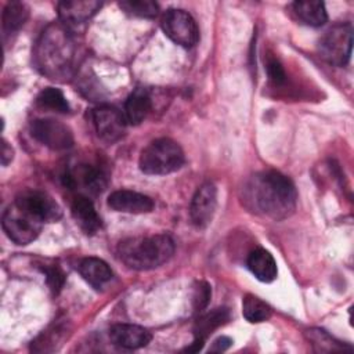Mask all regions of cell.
<instances>
[{"label":"cell","mask_w":354,"mask_h":354,"mask_svg":"<svg viewBox=\"0 0 354 354\" xmlns=\"http://www.w3.org/2000/svg\"><path fill=\"white\" fill-rule=\"evenodd\" d=\"M11 160H12V148H11V145H8V142L6 140H3V144H1V165L7 166Z\"/></svg>","instance_id":"4dcf8cb0"},{"label":"cell","mask_w":354,"mask_h":354,"mask_svg":"<svg viewBox=\"0 0 354 354\" xmlns=\"http://www.w3.org/2000/svg\"><path fill=\"white\" fill-rule=\"evenodd\" d=\"M29 17V10L24 3H8L3 11V30L6 35H11L24 26Z\"/></svg>","instance_id":"7402d4cb"},{"label":"cell","mask_w":354,"mask_h":354,"mask_svg":"<svg viewBox=\"0 0 354 354\" xmlns=\"http://www.w3.org/2000/svg\"><path fill=\"white\" fill-rule=\"evenodd\" d=\"M91 119L95 133L102 141L113 144L124 136L127 122L124 115L115 106L101 105L95 108L91 113Z\"/></svg>","instance_id":"30bf717a"},{"label":"cell","mask_w":354,"mask_h":354,"mask_svg":"<svg viewBox=\"0 0 354 354\" xmlns=\"http://www.w3.org/2000/svg\"><path fill=\"white\" fill-rule=\"evenodd\" d=\"M243 203L257 214L272 220L289 217L297 202V192L286 176L275 170L260 171L243 185Z\"/></svg>","instance_id":"6da1fadb"},{"label":"cell","mask_w":354,"mask_h":354,"mask_svg":"<svg viewBox=\"0 0 354 354\" xmlns=\"http://www.w3.org/2000/svg\"><path fill=\"white\" fill-rule=\"evenodd\" d=\"M231 344H232V340H231L230 337H227V336H220V337H217V339L213 342V344H212V347H210V351H212V353H223V351H225L227 348H230Z\"/></svg>","instance_id":"f546056e"},{"label":"cell","mask_w":354,"mask_h":354,"mask_svg":"<svg viewBox=\"0 0 354 354\" xmlns=\"http://www.w3.org/2000/svg\"><path fill=\"white\" fill-rule=\"evenodd\" d=\"M41 224L43 223L24 212L15 203L4 210L1 218L6 235L17 245H28L33 242L41 231Z\"/></svg>","instance_id":"8992f818"},{"label":"cell","mask_w":354,"mask_h":354,"mask_svg":"<svg viewBox=\"0 0 354 354\" xmlns=\"http://www.w3.org/2000/svg\"><path fill=\"white\" fill-rule=\"evenodd\" d=\"M293 15L308 26H321L326 22L328 14L325 10V4L322 1L306 0V1H295L290 6Z\"/></svg>","instance_id":"44dd1931"},{"label":"cell","mask_w":354,"mask_h":354,"mask_svg":"<svg viewBox=\"0 0 354 354\" xmlns=\"http://www.w3.org/2000/svg\"><path fill=\"white\" fill-rule=\"evenodd\" d=\"M32 136L54 151L68 149L73 145V134L71 129L55 119H36L30 124Z\"/></svg>","instance_id":"9c48e42d"},{"label":"cell","mask_w":354,"mask_h":354,"mask_svg":"<svg viewBox=\"0 0 354 354\" xmlns=\"http://www.w3.org/2000/svg\"><path fill=\"white\" fill-rule=\"evenodd\" d=\"M184 160V152L178 142L171 138H158L141 151L138 165L145 174L163 176L178 170Z\"/></svg>","instance_id":"277c9868"},{"label":"cell","mask_w":354,"mask_h":354,"mask_svg":"<svg viewBox=\"0 0 354 354\" xmlns=\"http://www.w3.org/2000/svg\"><path fill=\"white\" fill-rule=\"evenodd\" d=\"M203 344H205V342H203V340L194 339V342H192L188 347H185V351H188V353H198L199 350H202Z\"/></svg>","instance_id":"1f68e13d"},{"label":"cell","mask_w":354,"mask_h":354,"mask_svg":"<svg viewBox=\"0 0 354 354\" xmlns=\"http://www.w3.org/2000/svg\"><path fill=\"white\" fill-rule=\"evenodd\" d=\"M353 28L350 24H336L319 40V54L330 65L344 66L351 57Z\"/></svg>","instance_id":"5b68a950"},{"label":"cell","mask_w":354,"mask_h":354,"mask_svg":"<svg viewBox=\"0 0 354 354\" xmlns=\"http://www.w3.org/2000/svg\"><path fill=\"white\" fill-rule=\"evenodd\" d=\"M36 102L41 108H47L59 113H68L71 109L69 102L66 101L62 91L55 87H46L44 90H41L37 95Z\"/></svg>","instance_id":"cb8c5ba5"},{"label":"cell","mask_w":354,"mask_h":354,"mask_svg":"<svg viewBox=\"0 0 354 354\" xmlns=\"http://www.w3.org/2000/svg\"><path fill=\"white\" fill-rule=\"evenodd\" d=\"M109 339L118 347L136 350L145 347L152 340V335L140 325L116 324L109 329Z\"/></svg>","instance_id":"5bb4252c"},{"label":"cell","mask_w":354,"mask_h":354,"mask_svg":"<svg viewBox=\"0 0 354 354\" xmlns=\"http://www.w3.org/2000/svg\"><path fill=\"white\" fill-rule=\"evenodd\" d=\"M217 206V188L213 183H203L192 196L189 205V218L194 227L206 228L214 216Z\"/></svg>","instance_id":"7c38bea8"},{"label":"cell","mask_w":354,"mask_h":354,"mask_svg":"<svg viewBox=\"0 0 354 354\" xmlns=\"http://www.w3.org/2000/svg\"><path fill=\"white\" fill-rule=\"evenodd\" d=\"M246 266L249 268V271L261 282H272L277 275H278V268H277V263L275 259L272 257V254L263 249L259 248L256 250H253L246 260Z\"/></svg>","instance_id":"ac0fdd59"},{"label":"cell","mask_w":354,"mask_h":354,"mask_svg":"<svg viewBox=\"0 0 354 354\" xmlns=\"http://www.w3.org/2000/svg\"><path fill=\"white\" fill-rule=\"evenodd\" d=\"M174 253V242L167 234L133 236L118 245V257L129 268L148 271L167 263Z\"/></svg>","instance_id":"3957f363"},{"label":"cell","mask_w":354,"mask_h":354,"mask_svg":"<svg viewBox=\"0 0 354 354\" xmlns=\"http://www.w3.org/2000/svg\"><path fill=\"white\" fill-rule=\"evenodd\" d=\"M64 181L71 189L79 188L88 194H98L106 187L108 177L102 167L90 163H80L65 173Z\"/></svg>","instance_id":"8fae6325"},{"label":"cell","mask_w":354,"mask_h":354,"mask_svg":"<svg viewBox=\"0 0 354 354\" xmlns=\"http://www.w3.org/2000/svg\"><path fill=\"white\" fill-rule=\"evenodd\" d=\"M306 336L308 339V342L311 343V346L314 347L315 351H344L346 348L351 350V347H346L344 344H342L340 342L335 340L329 333H326L322 329H308L306 332Z\"/></svg>","instance_id":"d4e9b609"},{"label":"cell","mask_w":354,"mask_h":354,"mask_svg":"<svg viewBox=\"0 0 354 354\" xmlns=\"http://www.w3.org/2000/svg\"><path fill=\"white\" fill-rule=\"evenodd\" d=\"M212 296V289L210 285L205 281H198L194 286V293H192V307L195 311H202L203 308H206V306L209 304Z\"/></svg>","instance_id":"4316f807"},{"label":"cell","mask_w":354,"mask_h":354,"mask_svg":"<svg viewBox=\"0 0 354 354\" xmlns=\"http://www.w3.org/2000/svg\"><path fill=\"white\" fill-rule=\"evenodd\" d=\"M77 48L68 26L51 22L37 37L33 47L36 69L54 82L69 80L76 69Z\"/></svg>","instance_id":"7a4b0ae2"},{"label":"cell","mask_w":354,"mask_h":354,"mask_svg":"<svg viewBox=\"0 0 354 354\" xmlns=\"http://www.w3.org/2000/svg\"><path fill=\"white\" fill-rule=\"evenodd\" d=\"M71 213L75 223L84 234L94 235L101 228V217L88 196L77 195L72 202Z\"/></svg>","instance_id":"2e32d148"},{"label":"cell","mask_w":354,"mask_h":354,"mask_svg":"<svg viewBox=\"0 0 354 354\" xmlns=\"http://www.w3.org/2000/svg\"><path fill=\"white\" fill-rule=\"evenodd\" d=\"M152 108V101L147 90L136 88L124 102V119L130 124H140L148 116Z\"/></svg>","instance_id":"d6986e66"},{"label":"cell","mask_w":354,"mask_h":354,"mask_svg":"<svg viewBox=\"0 0 354 354\" xmlns=\"http://www.w3.org/2000/svg\"><path fill=\"white\" fill-rule=\"evenodd\" d=\"M119 7L127 14L141 18H155L159 12V6L149 0H127L120 1Z\"/></svg>","instance_id":"484cf974"},{"label":"cell","mask_w":354,"mask_h":354,"mask_svg":"<svg viewBox=\"0 0 354 354\" xmlns=\"http://www.w3.org/2000/svg\"><path fill=\"white\" fill-rule=\"evenodd\" d=\"M44 272H46V279H47V283H48L50 289L54 293H57L62 288V285H64V281H65L64 272L58 267H55V266L47 267L44 270Z\"/></svg>","instance_id":"f1b7e54d"},{"label":"cell","mask_w":354,"mask_h":354,"mask_svg":"<svg viewBox=\"0 0 354 354\" xmlns=\"http://www.w3.org/2000/svg\"><path fill=\"white\" fill-rule=\"evenodd\" d=\"M14 203L40 223H54L62 216L59 205L44 191L24 189L17 195Z\"/></svg>","instance_id":"52a82bcc"},{"label":"cell","mask_w":354,"mask_h":354,"mask_svg":"<svg viewBox=\"0 0 354 354\" xmlns=\"http://www.w3.org/2000/svg\"><path fill=\"white\" fill-rule=\"evenodd\" d=\"M266 68H267V75L274 84H282L285 82L286 75H285L283 66L277 58H268Z\"/></svg>","instance_id":"83f0119b"},{"label":"cell","mask_w":354,"mask_h":354,"mask_svg":"<svg viewBox=\"0 0 354 354\" xmlns=\"http://www.w3.org/2000/svg\"><path fill=\"white\" fill-rule=\"evenodd\" d=\"M77 270L82 278L94 289L104 288V285H106L113 277V272L111 267L106 264V261L98 257L82 259L77 266Z\"/></svg>","instance_id":"e0dca14e"},{"label":"cell","mask_w":354,"mask_h":354,"mask_svg":"<svg viewBox=\"0 0 354 354\" xmlns=\"http://www.w3.org/2000/svg\"><path fill=\"white\" fill-rule=\"evenodd\" d=\"M162 29L165 35L183 47H192L198 43L199 29L195 19L184 10L171 8L162 18Z\"/></svg>","instance_id":"ba28073f"},{"label":"cell","mask_w":354,"mask_h":354,"mask_svg":"<svg viewBox=\"0 0 354 354\" xmlns=\"http://www.w3.org/2000/svg\"><path fill=\"white\" fill-rule=\"evenodd\" d=\"M108 206L120 213L144 214L153 210L155 202L148 195L130 189H118L108 196Z\"/></svg>","instance_id":"4fadbf2b"},{"label":"cell","mask_w":354,"mask_h":354,"mask_svg":"<svg viewBox=\"0 0 354 354\" xmlns=\"http://www.w3.org/2000/svg\"><path fill=\"white\" fill-rule=\"evenodd\" d=\"M230 319V311L225 307H217L198 317L194 324V339L206 340L216 329L223 326Z\"/></svg>","instance_id":"ffe728a7"},{"label":"cell","mask_w":354,"mask_h":354,"mask_svg":"<svg viewBox=\"0 0 354 354\" xmlns=\"http://www.w3.org/2000/svg\"><path fill=\"white\" fill-rule=\"evenodd\" d=\"M102 7L101 1L95 0H66L57 4L58 17L61 22L68 25H77L88 21Z\"/></svg>","instance_id":"9a60e30c"},{"label":"cell","mask_w":354,"mask_h":354,"mask_svg":"<svg viewBox=\"0 0 354 354\" xmlns=\"http://www.w3.org/2000/svg\"><path fill=\"white\" fill-rule=\"evenodd\" d=\"M242 314L246 318V321L252 324H259L267 321L271 317L272 311L266 301L249 293L242 300Z\"/></svg>","instance_id":"603a6c76"}]
</instances>
